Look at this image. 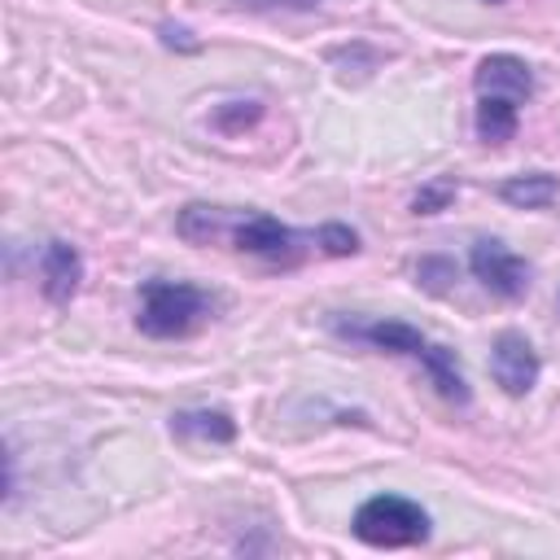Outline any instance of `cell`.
Instances as JSON below:
<instances>
[{
    "label": "cell",
    "mask_w": 560,
    "mask_h": 560,
    "mask_svg": "<svg viewBox=\"0 0 560 560\" xmlns=\"http://www.w3.org/2000/svg\"><path fill=\"white\" fill-rule=\"evenodd\" d=\"M171 433L188 438V442H232L236 438V420L228 411H175L171 416Z\"/></svg>",
    "instance_id": "8fae6325"
},
{
    "label": "cell",
    "mask_w": 560,
    "mask_h": 560,
    "mask_svg": "<svg viewBox=\"0 0 560 560\" xmlns=\"http://www.w3.org/2000/svg\"><path fill=\"white\" fill-rule=\"evenodd\" d=\"M315 241H319V249H324V254H332V258L359 254V232H354V228H346V223H324V228L315 232Z\"/></svg>",
    "instance_id": "4fadbf2b"
},
{
    "label": "cell",
    "mask_w": 560,
    "mask_h": 560,
    "mask_svg": "<svg viewBox=\"0 0 560 560\" xmlns=\"http://www.w3.org/2000/svg\"><path fill=\"white\" fill-rule=\"evenodd\" d=\"M538 372H542V363H538V350L529 346V337L525 332H499L494 337V350H490V376H494V385L503 389V394H512V398H525L534 385H538Z\"/></svg>",
    "instance_id": "8992f818"
},
{
    "label": "cell",
    "mask_w": 560,
    "mask_h": 560,
    "mask_svg": "<svg viewBox=\"0 0 560 560\" xmlns=\"http://www.w3.org/2000/svg\"><path fill=\"white\" fill-rule=\"evenodd\" d=\"M468 267H472V276H477L494 298H503V302H516V298L529 293V262H525L521 254H512V249H508L503 241H494V236L472 241Z\"/></svg>",
    "instance_id": "5b68a950"
},
{
    "label": "cell",
    "mask_w": 560,
    "mask_h": 560,
    "mask_svg": "<svg viewBox=\"0 0 560 560\" xmlns=\"http://www.w3.org/2000/svg\"><path fill=\"white\" fill-rule=\"evenodd\" d=\"M472 83H477V92L508 96V101H516V105H525V101L534 96V70H529L521 57H512V52H490V57H481L477 70H472Z\"/></svg>",
    "instance_id": "52a82bcc"
},
{
    "label": "cell",
    "mask_w": 560,
    "mask_h": 560,
    "mask_svg": "<svg viewBox=\"0 0 560 560\" xmlns=\"http://www.w3.org/2000/svg\"><path fill=\"white\" fill-rule=\"evenodd\" d=\"M516 101L508 96H490V92H477V140L481 144H508L516 136Z\"/></svg>",
    "instance_id": "30bf717a"
},
{
    "label": "cell",
    "mask_w": 560,
    "mask_h": 560,
    "mask_svg": "<svg viewBox=\"0 0 560 560\" xmlns=\"http://www.w3.org/2000/svg\"><path fill=\"white\" fill-rule=\"evenodd\" d=\"M451 276H455V267L446 258H420V267H416V284H424L429 293H442Z\"/></svg>",
    "instance_id": "9a60e30c"
},
{
    "label": "cell",
    "mask_w": 560,
    "mask_h": 560,
    "mask_svg": "<svg viewBox=\"0 0 560 560\" xmlns=\"http://www.w3.org/2000/svg\"><path fill=\"white\" fill-rule=\"evenodd\" d=\"M354 538L368 542V547H420L429 542V512L407 499V494H372L359 503L354 521H350Z\"/></svg>",
    "instance_id": "3957f363"
},
{
    "label": "cell",
    "mask_w": 560,
    "mask_h": 560,
    "mask_svg": "<svg viewBox=\"0 0 560 560\" xmlns=\"http://www.w3.org/2000/svg\"><path fill=\"white\" fill-rule=\"evenodd\" d=\"M455 192H459V184H455L451 175H438V179H429V184L416 192L411 210H416V214H438V210H446V206L455 201Z\"/></svg>",
    "instance_id": "7c38bea8"
},
{
    "label": "cell",
    "mask_w": 560,
    "mask_h": 560,
    "mask_svg": "<svg viewBox=\"0 0 560 560\" xmlns=\"http://www.w3.org/2000/svg\"><path fill=\"white\" fill-rule=\"evenodd\" d=\"M232 232V245L241 254H254L262 262H276V267H298L306 258V249H319L315 232H298L271 214H245L236 223H228Z\"/></svg>",
    "instance_id": "277c9868"
},
{
    "label": "cell",
    "mask_w": 560,
    "mask_h": 560,
    "mask_svg": "<svg viewBox=\"0 0 560 560\" xmlns=\"http://www.w3.org/2000/svg\"><path fill=\"white\" fill-rule=\"evenodd\" d=\"M245 9H289V13H306V9H319L324 0H236Z\"/></svg>",
    "instance_id": "2e32d148"
},
{
    "label": "cell",
    "mask_w": 560,
    "mask_h": 560,
    "mask_svg": "<svg viewBox=\"0 0 560 560\" xmlns=\"http://www.w3.org/2000/svg\"><path fill=\"white\" fill-rule=\"evenodd\" d=\"M83 280V258L70 241H48L39 254V289L52 306H66Z\"/></svg>",
    "instance_id": "ba28073f"
},
{
    "label": "cell",
    "mask_w": 560,
    "mask_h": 560,
    "mask_svg": "<svg viewBox=\"0 0 560 560\" xmlns=\"http://www.w3.org/2000/svg\"><path fill=\"white\" fill-rule=\"evenodd\" d=\"M328 328H332L337 337H346V341H363V346H376V350H385V354H407V359H416V363L429 372L433 389H438L446 402H455V407H464V402L472 398V394H468V381H464V372H459L455 350L429 341V337H424L420 328H411L407 319H394V315H381V319L332 315Z\"/></svg>",
    "instance_id": "6da1fadb"
},
{
    "label": "cell",
    "mask_w": 560,
    "mask_h": 560,
    "mask_svg": "<svg viewBox=\"0 0 560 560\" xmlns=\"http://www.w3.org/2000/svg\"><path fill=\"white\" fill-rule=\"evenodd\" d=\"M499 197L516 210H547L551 201H560V179L547 171H529V175H512L499 184Z\"/></svg>",
    "instance_id": "9c48e42d"
},
{
    "label": "cell",
    "mask_w": 560,
    "mask_h": 560,
    "mask_svg": "<svg viewBox=\"0 0 560 560\" xmlns=\"http://www.w3.org/2000/svg\"><path fill=\"white\" fill-rule=\"evenodd\" d=\"M214 311V298L188 280H144L140 284V311L136 328L144 337H188L197 324H206Z\"/></svg>",
    "instance_id": "7a4b0ae2"
},
{
    "label": "cell",
    "mask_w": 560,
    "mask_h": 560,
    "mask_svg": "<svg viewBox=\"0 0 560 560\" xmlns=\"http://www.w3.org/2000/svg\"><path fill=\"white\" fill-rule=\"evenodd\" d=\"M486 4H503V0H486Z\"/></svg>",
    "instance_id": "e0dca14e"
},
{
    "label": "cell",
    "mask_w": 560,
    "mask_h": 560,
    "mask_svg": "<svg viewBox=\"0 0 560 560\" xmlns=\"http://www.w3.org/2000/svg\"><path fill=\"white\" fill-rule=\"evenodd\" d=\"M258 118H262V105H258V101H249V109H232V101L214 109V127L228 131V136H236L241 127H249V122H258Z\"/></svg>",
    "instance_id": "5bb4252c"
}]
</instances>
